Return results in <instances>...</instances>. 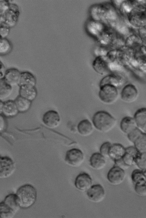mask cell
I'll use <instances>...</instances> for the list:
<instances>
[{
    "mask_svg": "<svg viewBox=\"0 0 146 218\" xmlns=\"http://www.w3.org/2000/svg\"><path fill=\"white\" fill-rule=\"evenodd\" d=\"M20 14L18 7L16 4L10 3L3 15V23L10 28L14 27L18 21Z\"/></svg>",
    "mask_w": 146,
    "mask_h": 218,
    "instance_id": "7",
    "label": "cell"
},
{
    "mask_svg": "<svg viewBox=\"0 0 146 218\" xmlns=\"http://www.w3.org/2000/svg\"><path fill=\"white\" fill-rule=\"evenodd\" d=\"M12 45L11 42L6 38H0V55L5 56L11 51Z\"/></svg>",
    "mask_w": 146,
    "mask_h": 218,
    "instance_id": "28",
    "label": "cell"
},
{
    "mask_svg": "<svg viewBox=\"0 0 146 218\" xmlns=\"http://www.w3.org/2000/svg\"><path fill=\"white\" fill-rule=\"evenodd\" d=\"M36 80L35 76L29 71L21 72L19 86L24 85L35 86Z\"/></svg>",
    "mask_w": 146,
    "mask_h": 218,
    "instance_id": "24",
    "label": "cell"
},
{
    "mask_svg": "<svg viewBox=\"0 0 146 218\" xmlns=\"http://www.w3.org/2000/svg\"><path fill=\"white\" fill-rule=\"evenodd\" d=\"M111 144L109 142H106L100 146V153L105 157H109L108 153Z\"/></svg>",
    "mask_w": 146,
    "mask_h": 218,
    "instance_id": "34",
    "label": "cell"
},
{
    "mask_svg": "<svg viewBox=\"0 0 146 218\" xmlns=\"http://www.w3.org/2000/svg\"><path fill=\"white\" fill-rule=\"evenodd\" d=\"M125 152V148L120 144H111L108 156L114 161L121 158Z\"/></svg>",
    "mask_w": 146,
    "mask_h": 218,
    "instance_id": "21",
    "label": "cell"
},
{
    "mask_svg": "<svg viewBox=\"0 0 146 218\" xmlns=\"http://www.w3.org/2000/svg\"><path fill=\"white\" fill-rule=\"evenodd\" d=\"M134 164L139 169L146 171V153H139L135 158Z\"/></svg>",
    "mask_w": 146,
    "mask_h": 218,
    "instance_id": "29",
    "label": "cell"
},
{
    "mask_svg": "<svg viewBox=\"0 0 146 218\" xmlns=\"http://www.w3.org/2000/svg\"><path fill=\"white\" fill-rule=\"evenodd\" d=\"M84 156L83 152L77 148H73L67 151L65 161L68 165L74 167H78L83 163Z\"/></svg>",
    "mask_w": 146,
    "mask_h": 218,
    "instance_id": "9",
    "label": "cell"
},
{
    "mask_svg": "<svg viewBox=\"0 0 146 218\" xmlns=\"http://www.w3.org/2000/svg\"><path fill=\"white\" fill-rule=\"evenodd\" d=\"M6 118L2 114L0 115V133L3 132L7 127Z\"/></svg>",
    "mask_w": 146,
    "mask_h": 218,
    "instance_id": "37",
    "label": "cell"
},
{
    "mask_svg": "<svg viewBox=\"0 0 146 218\" xmlns=\"http://www.w3.org/2000/svg\"><path fill=\"white\" fill-rule=\"evenodd\" d=\"M90 12L92 16L94 15V20L103 24L105 23L104 24L107 23L108 25L111 21L115 23L118 16L114 8L107 4L96 5L92 8Z\"/></svg>",
    "mask_w": 146,
    "mask_h": 218,
    "instance_id": "3",
    "label": "cell"
},
{
    "mask_svg": "<svg viewBox=\"0 0 146 218\" xmlns=\"http://www.w3.org/2000/svg\"><path fill=\"white\" fill-rule=\"evenodd\" d=\"M14 101L20 113H23L27 112L31 106L32 101L19 95Z\"/></svg>",
    "mask_w": 146,
    "mask_h": 218,
    "instance_id": "26",
    "label": "cell"
},
{
    "mask_svg": "<svg viewBox=\"0 0 146 218\" xmlns=\"http://www.w3.org/2000/svg\"><path fill=\"white\" fill-rule=\"evenodd\" d=\"M86 194L89 199L95 203L102 201L105 195L104 189L100 184L92 185L87 191Z\"/></svg>",
    "mask_w": 146,
    "mask_h": 218,
    "instance_id": "11",
    "label": "cell"
},
{
    "mask_svg": "<svg viewBox=\"0 0 146 218\" xmlns=\"http://www.w3.org/2000/svg\"><path fill=\"white\" fill-rule=\"evenodd\" d=\"M94 127L92 123L88 119H85L81 121L77 126V130L80 135L84 136L91 135L94 131Z\"/></svg>",
    "mask_w": 146,
    "mask_h": 218,
    "instance_id": "22",
    "label": "cell"
},
{
    "mask_svg": "<svg viewBox=\"0 0 146 218\" xmlns=\"http://www.w3.org/2000/svg\"><path fill=\"white\" fill-rule=\"evenodd\" d=\"M92 66L97 72L101 75L107 74L110 72L109 63L102 56H98L95 59Z\"/></svg>",
    "mask_w": 146,
    "mask_h": 218,
    "instance_id": "15",
    "label": "cell"
},
{
    "mask_svg": "<svg viewBox=\"0 0 146 218\" xmlns=\"http://www.w3.org/2000/svg\"><path fill=\"white\" fill-rule=\"evenodd\" d=\"M17 199L20 208L28 209L35 203L37 197V191L32 185L27 184L19 187L16 193Z\"/></svg>",
    "mask_w": 146,
    "mask_h": 218,
    "instance_id": "1",
    "label": "cell"
},
{
    "mask_svg": "<svg viewBox=\"0 0 146 218\" xmlns=\"http://www.w3.org/2000/svg\"><path fill=\"white\" fill-rule=\"evenodd\" d=\"M6 70L4 64L0 60V80L4 79Z\"/></svg>",
    "mask_w": 146,
    "mask_h": 218,
    "instance_id": "39",
    "label": "cell"
},
{
    "mask_svg": "<svg viewBox=\"0 0 146 218\" xmlns=\"http://www.w3.org/2000/svg\"><path fill=\"white\" fill-rule=\"evenodd\" d=\"M123 5L125 7V5H123ZM126 7V8H127V7Z\"/></svg>",
    "mask_w": 146,
    "mask_h": 218,
    "instance_id": "41",
    "label": "cell"
},
{
    "mask_svg": "<svg viewBox=\"0 0 146 218\" xmlns=\"http://www.w3.org/2000/svg\"><path fill=\"white\" fill-rule=\"evenodd\" d=\"M19 112L14 100H9L4 102L2 114L6 118H13Z\"/></svg>",
    "mask_w": 146,
    "mask_h": 218,
    "instance_id": "18",
    "label": "cell"
},
{
    "mask_svg": "<svg viewBox=\"0 0 146 218\" xmlns=\"http://www.w3.org/2000/svg\"><path fill=\"white\" fill-rule=\"evenodd\" d=\"M129 5L128 2V9H125L128 19L129 22L136 27H142L145 23V16L144 10L145 8L141 3L135 2H130Z\"/></svg>",
    "mask_w": 146,
    "mask_h": 218,
    "instance_id": "4",
    "label": "cell"
},
{
    "mask_svg": "<svg viewBox=\"0 0 146 218\" xmlns=\"http://www.w3.org/2000/svg\"><path fill=\"white\" fill-rule=\"evenodd\" d=\"M4 102L0 100V115L2 114Z\"/></svg>",
    "mask_w": 146,
    "mask_h": 218,
    "instance_id": "40",
    "label": "cell"
},
{
    "mask_svg": "<svg viewBox=\"0 0 146 218\" xmlns=\"http://www.w3.org/2000/svg\"><path fill=\"white\" fill-rule=\"evenodd\" d=\"M10 28L3 23L0 24V35L2 38H6L9 33Z\"/></svg>",
    "mask_w": 146,
    "mask_h": 218,
    "instance_id": "36",
    "label": "cell"
},
{
    "mask_svg": "<svg viewBox=\"0 0 146 218\" xmlns=\"http://www.w3.org/2000/svg\"><path fill=\"white\" fill-rule=\"evenodd\" d=\"M122 100L125 103H131L137 99L138 96L137 89L133 85L129 84L123 88L121 94Z\"/></svg>",
    "mask_w": 146,
    "mask_h": 218,
    "instance_id": "12",
    "label": "cell"
},
{
    "mask_svg": "<svg viewBox=\"0 0 146 218\" xmlns=\"http://www.w3.org/2000/svg\"><path fill=\"white\" fill-rule=\"evenodd\" d=\"M42 121L47 127L54 128L57 127L60 122V118L58 113L54 110H50L46 112L42 117Z\"/></svg>",
    "mask_w": 146,
    "mask_h": 218,
    "instance_id": "13",
    "label": "cell"
},
{
    "mask_svg": "<svg viewBox=\"0 0 146 218\" xmlns=\"http://www.w3.org/2000/svg\"><path fill=\"white\" fill-rule=\"evenodd\" d=\"M135 190L136 193L141 196L146 195V180H142L135 184Z\"/></svg>",
    "mask_w": 146,
    "mask_h": 218,
    "instance_id": "31",
    "label": "cell"
},
{
    "mask_svg": "<svg viewBox=\"0 0 146 218\" xmlns=\"http://www.w3.org/2000/svg\"><path fill=\"white\" fill-rule=\"evenodd\" d=\"M131 179L134 184L140 180H146V171H144L140 169L134 170L131 173Z\"/></svg>",
    "mask_w": 146,
    "mask_h": 218,
    "instance_id": "32",
    "label": "cell"
},
{
    "mask_svg": "<svg viewBox=\"0 0 146 218\" xmlns=\"http://www.w3.org/2000/svg\"><path fill=\"white\" fill-rule=\"evenodd\" d=\"M92 180L90 175L85 172L80 173L76 177L74 182L76 187L82 191H87L92 186Z\"/></svg>",
    "mask_w": 146,
    "mask_h": 218,
    "instance_id": "14",
    "label": "cell"
},
{
    "mask_svg": "<svg viewBox=\"0 0 146 218\" xmlns=\"http://www.w3.org/2000/svg\"><path fill=\"white\" fill-rule=\"evenodd\" d=\"M114 162L115 165L124 170L127 169L129 167L125 163L122 158L114 161Z\"/></svg>",
    "mask_w": 146,
    "mask_h": 218,
    "instance_id": "38",
    "label": "cell"
},
{
    "mask_svg": "<svg viewBox=\"0 0 146 218\" xmlns=\"http://www.w3.org/2000/svg\"><path fill=\"white\" fill-rule=\"evenodd\" d=\"M91 166L96 170L103 169L106 166V157L100 152H95L93 154L90 159Z\"/></svg>",
    "mask_w": 146,
    "mask_h": 218,
    "instance_id": "20",
    "label": "cell"
},
{
    "mask_svg": "<svg viewBox=\"0 0 146 218\" xmlns=\"http://www.w3.org/2000/svg\"><path fill=\"white\" fill-rule=\"evenodd\" d=\"M21 72L15 68L6 70L4 79L13 87L19 85Z\"/></svg>",
    "mask_w": 146,
    "mask_h": 218,
    "instance_id": "16",
    "label": "cell"
},
{
    "mask_svg": "<svg viewBox=\"0 0 146 218\" xmlns=\"http://www.w3.org/2000/svg\"><path fill=\"white\" fill-rule=\"evenodd\" d=\"M143 133H144L139 129L136 128L131 131L127 135L129 140L133 143Z\"/></svg>",
    "mask_w": 146,
    "mask_h": 218,
    "instance_id": "33",
    "label": "cell"
},
{
    "mask_svg": "<svg viewBox=\"0 0 146 218\" xmlns=\"http://www.w3.org/2000/svg\"><path fill=\"white\" fill-rule=\"evenodd\" d=\"M99 96L104 103L111 105L117 100L118 92L116 87L110 84H106L100 86Z\"/></svg>",
    "mask_w": 146,
    "mask_h": 218,
    "instance_id": "6",
    "label": "cell"
},
{
    "mask_svg": "<svg viewBox=\"0 0 146 218\" xmlns=\"http://www.w3.org/2000/svg\"><path fill=\"white\" fill-rule=\"evenodd\" d=\"M135 157L133 155L125 152L122 158L125 163L130 167L134 164Z\"/></svg>",
    "mask_w": 146,
    "mask_h": 218,
    "instance_id": "35",
    "label": "cell"
},
{
    "mask_svg": "<svg viewBox=\"0 0 146 218\" xmlns=\"http://www.w3.org/2000/svg\"><path fill=\"white\" fill-rule=\"evenodd\" d=\"M134 119L137 128L143 133H146V109L142 108L135 113Z\"/></svg>",
    "mask_w": 146,
    "mask_h": 218,
    "instance_id": "17",
    "label": "cell"
},
{
    "mask_svg": "<svg viewBox=\"0 0 146 218\" xmlns=\"http://www.w3.org/2000/svg\"><path fill=\"white\" fill-rule=\"evenodd\" d=\"M116 119L108 112L100 111L96 112L92 118L94 127L98 131L103 133L108 132L115 127Z\"/></svg>",
    "mask_w": 146,
    "mask_h": 218,
    "instance_id": "2",
    "label": "cell"
},
{
    "mask_svg": "<svg viewBox=\"0 0 146 218\" xmlns=\"http://www.w3.org/2000/svg\"><path fill=\"white\" fill-rule=\"evenodd\" d=\"M20 208L15 194H9L0 202V218H12Z\"/></svg>",
    "mask_w": 146,
    "mask_h": 218,
    "instance_id": "5",
    "label": "cell"
},
{
    "mask_svg": "<svg viewBox=\"0 0 146 218\" xmlns=\"http://www.w3.org/2000/svg\"><path fill=\"white\" fill-rule=\"evenodd\" d=\"M19 95L31 101L35 100L37 95L35 86L24 85L19 86Z\"/></svg>",
    "mask_w": 146,
    "mask_h": 218,
    "instance_id": "19",
    "label": "cell"
},
{
    "mask_svg": "<svg viewBox=\"0 0 146 218\" xmlns=\"http://www.w3.org/2000/svg\"><path fill=\"white\" fill-rule=\"evenodd\" d=\"M13 87L4 79L0 80V100H5L11 95Z\"/></svg>",
    "mask_w": 146,
    "mask_h": 218,
    "instance_id": "25",
    "label": "cell"
},
{
    "mask_svg": "<svg viewBox=\"0 0 146 218\" xmlns=\"http://www.w3.org/2000/svg\"><path fill=\"white\" fill-rule=\"evenodd\" d=\"M115 75H110L105 77L101 82L100 86L102 85L108 84L112 85L117 87L120 84L119 77Z\"/></svg>",
    "mask_w": 146,
    "mask_h": 218,
    "instance_id": "30",
    "label": "cell"
},
{
    "mask_svg": "<svg viewBox=\"0 0 146 218\" xmlns=\"http://www.w3.org/2000/svg\"><path fill=\"white\" fill-rule=\"evenodd\" d=\"M133 143L139 153H146V133H143Z\"/></svg>",
    "mask_w": 146,
    "mask_h": 218,
    "instance_id": "27",
    "label": "cell"
},
{
    "mask_svg": "<svg viewBox=\"0 0 146 218\" xmlns=\"http://www.w3.org/2000/svg\"><path fill=\"white\" fill-rule=\"evenodd\" d=\"M125 176V170L115 165L108 172L107 178L111 184L117 185L123 182Z\"/></svg>",
    "mask_w": 146,
    "mask_h": 218,
    "instance_id": "10",
    "label": "cell"
},
{
    "mask_svg": "<svg viewBox=\"0 0 146 218\" xmlns=\"http://www.w3.org/2000/svg\"><path fill=\"white\" fill-rule=\"evenodd\" d=\"M16 169V164L11 158L0 156V178H5L11 176Z\"/></svg>",
    "mask_w": 146,
    "mask_h": 218,
    "instance_id": "8",
    "label": "cell"
},
{
    "mask_svg": "<svg viewBox=\"0 0 146 218\" xmlns=\"http://www.w3.org/2000/svg\"><path fill=\"white\" fill-rule=\"evenodd\" d=\"M120 127L121 131L127 135L137 128L133 118L129 116L122 118L120 122Z\"/></svg>",
    "mask_w": 146,
    "mask_h": 218,
    "instance_id": "23",
    "label": "cell"
}]
</instances>
